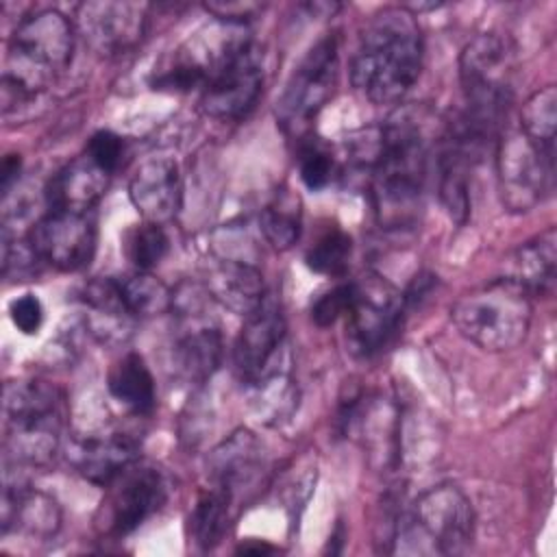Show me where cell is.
<instances>
[{
  "instance_id": "obj_37",
  "label": "cell",
  "mask_w": 557,
  "mask_h": 557,
  "mask_svg": "<svg viewBox=\"0 0 557 557\" xmlns=\"http://www.w3.org/2000/svg\"><path fill=\"white\" fill-rule=\"evenodd\" d=\"M20 170H22V159L20 154H7L2 159V172H0V187H2V196L7 198L13 183H17L20 178Z\"/></svg>"
},
{
  "instance_id": "obj_8",
  "label": "cell",
  "mask_w": 557,
  "mask_h": 557,
  "mask_svg": "<svg viewBox=\"0 0 557 557\" xmlns=\"http://www.w3.org/2000/svg\"><path fill=\"white\" fill-rule=\"evenodd\" d=\"M337 35H322L292 72L278 102L276 117L285 133L300 135L333 96L337 83Z\"/></svg>"
},
{
  "instance_id": "obj_4",
  "label": "cell",
  "mask_w": 557,
  "mask_h": 557,
  "mask_svg": "<svg viewBox=\"0 0 557 557\" xmlns=\"http://www.w3.org/2000/svg\"><path fill=\"white\" fill-rule=\"evenodd\" d=\"M63 394L46 381H13L4 387V461L48 466L61 446Z\"/></svg>"
},
{
  "instance_id": "obj_24",
  "label": "cell",
  "mask_w": 557,
  "mask_h": 557,
  "mask_svg": "<svg viewBox=\"0 0 557 557\" xmlns=\"http://www.w3.org/2000/svg\"><path fill=\"white\" fill-rule=\"evenodd\" d=\"M109 394L137 416H146L157 405L152 372L137 352H126L113 363L107 376Z\"/></svg>"
},
{
  "instance_id": "obj_20",
  "label": "cell",
  "mask_w": 557,
  "mask_h": 557,
  "mask_svg": "<svg viewBox=\"0 0 557 557\" xmlns=\"http://www.w3.org/2000/svg\"><path fill=\"white\" fill-rule=\"evenodd\" d=\"M139 459V444L128 433L91 435L76 444L72 450V463L76 472L94 483L109 485L124 468Z\"/></svg>"
},
{
  "instance_id": "obj_33",
  "label": "cell",
  "mask_w": 557,
  "mask_h": 557,
  "mask_svg": "<svg viewBox=\"0 0 557 557\" xmlns=\"http://www.w3.org/2000/svg\"><path fill=\"white\" fill-rule=\"evenodd\" d=\"M352 292H355L352 281H346L320 294L311 305V320L322 329L342 320L352 302Z\"/></svg>"
},
{
  "instance_id": "obj_38",
  "label": "cell",
  "mask_w": 557,
  "mask_h": 557,
  "mask_svg": "<svg viewBox=\"0 0 557 557\" xmlns=\"http://www.w3.org/2000/svg\"><path fill=\"white\" fill-rule=\"evenodd\" d=\"M276 548L265 544V542H246L237 548V553H252V555H263V553H274Z\"/></svg>"
},
{
  "instance_id": "obj_31",
  "label": "cell",
  "mask_w": 557,
  "mask_h": 557,
  "mask_svg": "<svg viewBox=\"0 0 557 557\" xmlns=\"http://www.w3.org/2000/svg\"><path fill=\"white\" fill-rule=\"evenodd\" d=\"M44 261L39 259L35 246L30 239H17L9 237L7 233L2 235V274L7 278H33L39 272V265Z\"/></svg>"
},
{
  "instance_id": "obj_10",
  "label": "cell",
  "mask_w": 557,
  "mask_h": 557,
  "mask_svg": "<svg viewBox=\"0 0 557 557\" xmlns=\"http://www.w3.org/2000/svg\"><path fill=\"white\" fill-rule=\"evenodd\" d=\"M107 487L96 527L107 537H124L161 509L168 496L161 472L152 466L131 463Z\"/></svg>"
},
{
  "instance_id": "obj_11",
  "label": "cell",
  "mask_w": 557,
  "mask_h": 557,
  "mask_svg": "<svg viewBox=\"0 0 557 557\" xmlns=\"http://www.w3.org/2000/svg\"><path fill=\"white\" fill-rule=\"evenodd\" d=\"M285 318L274 298L244 318V326L233 346V363L239 381L250 387L268 374L289 368V352L285 339Z\"/></svg>"
},
{
  "instance_id": "obj_34",
  "label": "cell",
  "mask_w": 557,
  "mask_h": 557,
  "mask_svg": "<svg viewBox=\"0 0 557 557\" xmlns=\"http://www.w3.org/2000/svg\"><path fill=\"white\" fill-rule=\"evenodd\" d=\"M85 154L109 176L120 168L124 157V139L113 131H98L91 135Z\"/></svg>"
},
{
  "instance_id": "obj_18",
  "label": "cell",
  "mask_w": 557,
  "mask_h": 557,
  "mask_svg": "<svg viewBox=\"0 0 557 557\" xmlns=\"http://www.w3.org/2000/svg\"><path fill=\"white\" fill-rule=\"evenodd\" d=\"M2 535H24L28 540H50L61 529V509L57 500L28 485H11L2 492Z\"/></svg>"
},
{
  "instance_id": "obj_35",
  "label": "cell",
  "mask_w": 557,
  "mask_h": 557,
  "mask_svg": "<svg viewBox=\"0 0 557 557\" xmlns=\"http://www.w3.org/2000/svg\"><path fill=\"white\" fill-rule=\"evenodd\" d=\"M9 318L24 335H35L44 324V305L35 294H22L9 302Z\"/></svg>"
},
{
  "instance_id": "obj_13",
  "label": "cell",
  "mask_w": 557,
  "mask_h": 557,
  "mask_svg": "<svg viewBox=\"0 0 557 557\" xmlns=\"http://www.w3.org/2000/svg\"><path fill=\"white\" fill-rule=\"evenodd\" d=\"M39 259L61 272H78L96 252V220L91 213L48 211L28 235Z\"/></svg>"
},
{
  "instance_id": "obj_23",
  "label": "cell",
  "mask_w": 557,
  "mask_h": 557,
  "mask_svg": "<svg viewBox=\"0 0 557 557\" xmlns=\"http://www.w3.org/2000/svg\"><path fill=\"white\" fill-rule=\"evenodd\" d=\"M189 324L174 344V368L194 385L207 383L222 361V333L200 315H185Z\"/></svg>"
},
{
  "instance_id": "obj_26",
  "label": "cell",
  "mask_w": 557,
  "mask_h": 557,
  "mask_svg": "<svg viewBox=\"0 0 557 557\" xmlns=\"http://www.w3.org/2000/svg\"><path fill=\"white\" fill-rule=\"evenodd\" d=\"M120 298L133 318H154L172 309L174 292L150 272L137 270L124 278H115Z\"/></svg>"
},
{
  "instance_id": "obj_12",
  "label": "cell",
  "mask_w": 557,
  "mask_h": 557,
  "mask_svg": "<svg viewBox=\"0 0 557 557\" xmlns=\"http://www.w3.org/2000/svg\"><path fill=\"white\" fill-rule=\"evenodd\" d=\"M261 85L263 54L252 39H246L207 81L200 91V107L215 120H239L255 107Z\"/></svg>"
},
{
  "instance_id": "obj_17",
  "label": "cell",
  "mask_w": 557,
  "mask_h": 557,
  "mask_svg": "<svg viewBox=\"0 0 557 557\" xmlns=\"http://www.w3.org/2000/svg\"><path fill=\"white\" fill-rule=\"evenodd\" d=\"M263 470V446L244 429L228 435L209 457L211 485L226 492L235 503L259 485Z\"/></svg>"
},
{
  "instance_id": "obj_1",
  "label": "cell",
  "mask_w": 557,
  "mask_h": 557,
  "mask_svg": "<svg viewBox=\"0 0 557 557\" xmlns=\"http://www.w3.org/2000/svg\"><path fill=\"white\" fill-rule=\"evenodd\" d=\"M376 154L370 168V191L383 228H411L422 207L429 172V135L411 109L396 111L376 128Z\"/></svg>"
},
{
  "instance_id": "obj_36",
  "label": "cell",
  "mask_w": 557,
  "mask_h": 557,
  "mask_svg": "<svg viewBox=\"0 0 557 557\" xmlns=\"http://www.w3.org/2000/svg\"><path fill=\"white\" fill-rule=\"evenodd\" d=\"M205 9L215 17V22L244 26L259 9L261 4L255 2H209Z\"/></svg>"
},
{
  "instance_id": "obj_7",
  "label": "cell",
  "mask_w": 557,
  "mask_h": 557,
  "mask_svg": "<svg viewBox=\"0 0 557 557\" xmlns=\"http://www.w3.org/2000/svg\"><path fill=\"white\" fill-rule=\"evenodd\" d=\"M496 181L507 211H531L555 189V148L537 146L520 128L498 135Z\"/></svg>"
},
{
  "instance_id": "obj_19",
  "label": "cell",
  "mask_w": 557,
  "mask_h": 557,
  "mask_svg": "<svg viewBox=\"0 0 557 557\" xmlns=\"http://www.w3.org/2000/svg\"><path fill=\"white\" fill-rule=\"evenodd\" d=\"M207 292L213 300L242 318L257 311L268 298L263 274L252 261L242 259H218L209 270Z\"/></svg>"
},
{
  "instance_id": "obj_14",
  "label": "cell",
  "mask_w": 557,
  "mask_h": 557,
  "mask_svg": "<svg viewBox=\"0 0 557 557\" xmlns=\"http://www.w3.org/2000/svg\"><path fill=\"white\" fill-rule=\"evenodd\" d=\"M76 24L85 41L100 54L131 52L146 33L148 4L139 2H83L76 9Z\"/></svg>"
},
{
  "instance_id": "obj_29",
  "label": "cell",
  "mask_w": 557,
  "mask_h": 557,
  "mask_svg": "<svg viewBox=\"0 0 557 557\" xmlns=\"http://www.w3.org/2000/svg\"><path fill=\"white\" fill-rule=\"evenodd\" d=\"M352 252L350 235L339 226H329L307 250L305 261L309 270L324 276H339L348 268V259Z\"/></svg>"
},
{
  "instance_id": "obj_25",
  "label": "cell",
  "mask_w": 557,
  "mask_h": 557,
  "mask_svg": "<svg viewBox=\"0 0 557 557\" xmlns=\"http://www.w3.org/2000/svg\"><path fill=\"white\" fill-rule=\"evenodd\" d=\"M235 500L220 487H209L191 509L189 535L200 550H211L226 535Z\"/></svg>"
},
{
  "instance_id": "obj_9",
  "label": "cell",
  "mask_w": 557,
  "mask_h": 557,
  "mask_svg": "<svg viewBox=\"0 0 557 557\" xmlns=\"http://www.w3.org/2000/svg\"><path fill=\"white\" fill-rule=\"evenodd\" d=\"M352 285V302L344 315L348 346L359 357H372L400 331L405 296L379 274H366Z\"/></svg>"
},
{
  "instance_id": "obj_32",
  "label": "cell",
  "mask_w": 557,
  "mask_h": 557,
  "mask_svg": "<svg viewBox=\"0 0 557 557\" xmlns=\"http://www.w3.org/2000/svg\"><path fill=\"white\" fill-rule=\"evenodd\" d=\"M298 170H300V181L311 191H318L331 183L333 172H335V159L326 148H322L318 144H307L300 152Z\"/></svg>"
},
{
  "instance_id": "obj_3",
  "label": "cell",
  "mask_w": 557,
  "mask_h": 557,
  "mask_svg": "<svg viewBox=\"0 0 557 557\" xmlns=\"http://www.w3.org/2000/svg\"><path fill=\"white\" fill-rule=\"evenodd\" d=\"M74 26L57 9L22 17L11 35L2 72V109L9 113L50 87L70 65Z\"/></svg>"
},
{
  "instance_id": "obj_16",
  "label": "cell",
  "mask_w": 557,
  "mask_h": 557,
  "mask_svg": "<svg viewBox=\"0 0 557 557\" xmlns=\"http://www.w3.org/2000/svg\"><path fill=\"white\" fill-rule=\"evenodd\" d=\"M128 198L144 222L163 226L174 220L183 202L181 172L174 159L152 157L128 181Z\"/></svg>"
},
{
  "instance_id": "obj_2",
  "label": "cell",
  "mask_w": 557,
  "mask_h": 557,
  "mask_svg": "<svg viewBox=\"0 0 557 557\" xmlns=\"http://www.w3.org/2000/svg\"><path fill=\"white\" fill-rule=\"evenodd\" d=\"M422 57L424 44L416 15L405 7H385L359 30L350 57V83L374 104H396L418 81Z\"/></svg>"
},
{
  "instance_id": "obj_21",
  "label": "cell",
  "mask_w": 557,
  "mask_h": 557,
  "mask_svg": "<svg viewBox=\"0 0 557 557\" xmlns=\"http://www.w3.org/2000/svg\"><path fill=\"white\" fill-rule=\"evenodd\" d=\"M557 274V233L548 226L544 233L520 244L505 261L507 281L522 287L529 296L550 294Z\"/></svg>"
},
{
  "instance_id": "obj_28",
  "label": "cell",
  "mask_w": 557,
  "mask_h": 557,
  "mask_svg": "<svg viewBox=\"0 0 557 557\" xmlns=\"http://www.w3.org/2000/svg\"><path fill=\"white\" fill-rule=\"evenodd\" d=\"M557 128V89L546 85L533 91L520 109V131L544 148H555Z\"/></svg>"
},
{
  "instance_id": "obj_15",
  "label": "cell",
  "mask_w": 557,
  "mask_h": 557,
  "mask_svg": "<svg viewBox=\"0 0 557 557\" xmlns=\"http://www.w3.org/2000/svg\"><path fill=\"white\" fill-rule=\"evenodd\" d=\"M485 150V146L446 122L437 150V191L446 213L459 226L466 224L470 215L472 170Z\"/></svg>"
},
{
  "instance_id": "obj_6",
  "label": "cell",
  "mask_w": 557,
  "mask_h": 557,
  "mask_svg": "<svg viewBox=\"0 0 557 557\" xmlns=\"http://www.w3.org/2000/svg\"><path fill=\"white\" fill-rule=\"evenodd\" d=\"M457 331L485 352H505L520 346L529 333L531 296L507 278H496L463 294L450 309Z\"/></svg>"
},
{
  "instance_id": "obj_22",
  "label": "cell",
  "mask_w": 557,
  "mask_h": 557,
  "mask_svg": "<svg viewBox=\"0 0 557 557\" xmlns=\"http://www.w3.org/2000/svg\"><path fill=\"white\" fill-rule=\"evenodd\" d=\"M109 174L102 172L87 154L76 157L61 168L46 187L50 211L91 213V207L107 189Z\"/></svg>"
},
{
  "instance_id": "obj_30",
  "label": "cell",
  "mask_w": 557,
  "mask_h": 557,
  "mask_svg": "<svg viewBox=\"0 0 557 557\" xmlns=\"http://www.w3.org/2000/svg\"><path fill=\"white\" fill-rule=\"evenodd\" d=\"M170 239L159 224L144 222L135 226L126 237V255L137 270L150 272L165 257Z\"/></svg>"
},
{
  "instance_id": "obj_27",
  "label": "cell",
  "mask_w": 557,
  "mask_h": 557,
  "mask_svg": "<svg viewBox=\"0 0 557 557\" xmlns=\"http://www.w3.org/2000/svg\"><path fill=\"white\" fill-rule=\"evenodd\" d=\"M302 211L300 200L287 189H281L272 196V200L261 209L259 228L265 242L276 250L292 248L300 237Z\"/></svg>"
},
{
  "instance_id": "obj_5",
  "label": "cell",
  "mask_w": 557,
  "mask_h": 557,
  "mask_svg": "<svg viewBox=\"0 0 557 557\" xmlns=\"http://www.w3.org/2000/svg\"><path fill=\"white\" fill-rule=\"evenodd\" d=\"M474 537V509L466 492L453 483L424 490L400 511L389 553L463 555Z\"/></svg>"
}]
</instances>
